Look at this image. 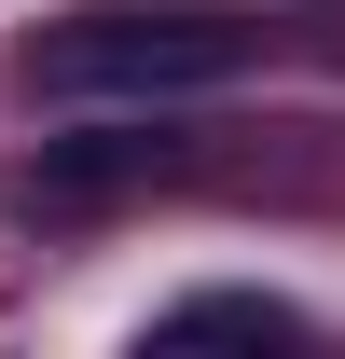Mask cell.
<instances>
[{
    "mask_svg": "<svg viewBox=\"0 0 345 359\" xmlns=\"http://www.w3.org/2000/svg\"><path fill=\"white\" fill-rule=\"evenodd\" d=\"M180 138H55L42 166H28V208H97V194H125V180H166Z\"/></svg>",
    "mask_w": 345,
    "mask_h": 359,
    "instance_id": "obj_2",
    "label": "cell"
},
{
    "mask_svg": "<svg viewBox=\"0 0 345 359\" xmlns=\"http://www.w3.org/2000/svg\"><path fill=\"white\" fill-rule=\"evenodd\" d=\"M235 69H249V28L180 14V0H69L14 55L42 111H180V97H221Z\"/></svg>",
    "mask_w": 345,
    "mask_h": 359,
    "instance_id": "obj_1",
    "label": "cell"
},
{
    "mask_svg": "<svg viewBox=\"0 0 345 359\" xmlns=\"http://www.w3.org/2000/svg\"><path fill=\"white\" fill-rule=\"evenodd\" d=\"M290 332H304V318L290 304H276V290H194V304H166V318H152V346H290Z\"/></svg>",
    "mask_w": 345,
    "mask_h": 359,
    "instance_id": "obj_3",
    "label": "cell"
}]
</instances>
